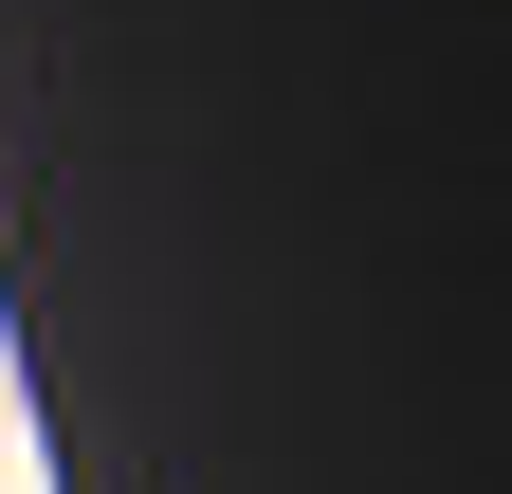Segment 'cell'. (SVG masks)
<instances>
[{"label": "cell", "mask_w": 512, "mask_h": 494, "mask_svg": "<svg viewBox=\"0 0 512 494\" xmlns=\"http://www.w3.org/2000/svg\"><path fill=\"white\" fill-rule=\"evenodd\" d=\"M0 403H19V348H0Z\"/></svg>", "instance_id": "obj_1"}]
</instances>
